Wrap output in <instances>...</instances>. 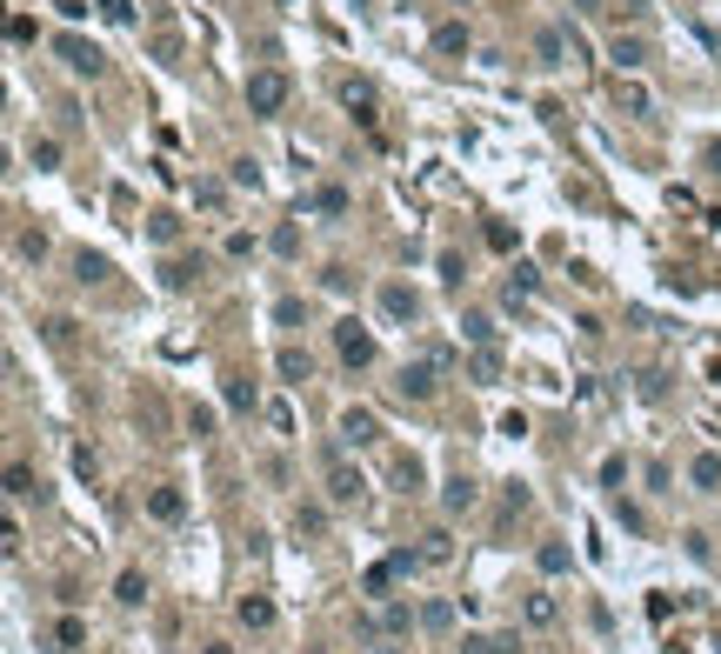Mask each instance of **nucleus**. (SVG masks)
<instances>
[{"label": "nucleus", "mask_w": 721, "mask_h": 654, "mask_svg": "<svg viewBox=\"0 0 721 654\" xmlns=\"http://www.w3.org/2000/svg\"><path fill=\"white\" fill-rule=\"evenodd\" d=\"M54 641H61V648H80V641H88V628H80V621H74V614H67V621L54 628Z\"/></svg>", "instance_id": "393cba45"}, {"label": "nucleus", "mask_w": 721, "mask_h": 654, "mask_svg": "<svg viewBox=\"0 0 721 654\" xmlns=\"http://www.w3.org/2000/svg\"><path fill=\"white\" fill-rule=\"evenodd\" d=\"M147 514H154V521H181V494L174 488H154L147 494Z\"/></svg>", "instance_id": "ddd939ff"}, {"label": "nucleus", "mask_w": 721, "mask_h": 654, "mask_svg": "<svg viewBox=\"0 0 721 654\" xmlns=\"http://www.w3.org/2000/svg\"><path fill=\"white\" fill-rule=\"evenodd\" d=\"M435 47H441V54H461V47H468V27H441Z\"/></svg>", "instance_id": "b1692460"}, {"label": "nucleus", "mask_w": 721, "mask_h": 654, "mask_svg": "<svg viewBox=\"0 0 721 654\" xmlns=\"http://www.w3.org/2000/svg\"><path fill=\"white\" fill-rule=\"evenodd\" d=\"M354 494H360V474L334 454V461H328V501H354Z\"/></svg>", "instance_id": "39448f33"}, {"label": "nucleus", "mask_w": 721, "mask_h": 654, "mask_svg": "<svg viewBox=\"0 0 721 654\" xmlns=\"http://www.w3.org/2000/svg\"><path fill=\"white\" fill-rule=\"evenodd\" d=\"M441 501H448V514H468V508L481 501V494H474V481H468V474H454V481H448V494H441Z\"/></svg>", "instance_id": "f8f14e48"}, {"label": "nucleus", "mask_w": 721, "mask_h": 654, "mask_svg": "<svg viewBox=\"0 0 721 654\" xmlns=\"http://www.w3.org/2000/svg\"><path fill=\"white\" fill-rule=\"evenodd\" d=\"M314 214H348V194H341V187H321V194H314Z\"/></svg>", "instance_id": "aec40b11"}, {"label": "nucleus", "mask_w": 721, "mask_h": 654, "mask_svg": "<svg viewBox=\"0 0 721 654\" xmlns=\"http://www.w3.org/2000/svg\"><path fill=\"white\" fill-rule=\"evenodd\" d=\"M334 348H341V360H354V368H360V360H374V334L360 321H341L334 327Z\"/></svg>", "instance_id": "7ed1b4c3"}, {"label": "nucleus", "mask_w": 721, "mask_h": 654, "mask_svg": "<svg viewBox=\"0 0 721 654\" xmlns=\"http://www.w3.org/2000/svg\"><path fill=\"white\" fill-rule=\"evenodd\" d=\"M535 47H541V67H561V33H555V27H548Z\"/></svg>", "instance_id": "a878e982"}, {"label": "nucleus", "mask_w": 721, "mask_h": 654, "mask_svg": "<svg viewBox=\"0 0 721 654\" xmlns=\"http://www.w3.org/2000/svg\"><path fill=\"white\" fill-rule=\"evenodd\" d=\"M415 628V614H407V601H388L381 608V634H407Z\"/></svg>", "instance_id": "dca6fc26"}, {"label": "nucleus", "mask_w": 721, "mask_h": 654, "mask_svg": "<svg viewBox=\"0 0 721 654\" xmlns=\"http://www.w3.org/2000/svg\"><path fill=\"white\" fill-rule=\"evenodd\" d=\"M401 394H415V401H427V394H435V360H415V368L401 374Z\"/></svg>", "instance_id": "6e6552de"}, {"label": "nucleus", "mask_w": 721, "mask_h": 654, "mask_svg": "<svg viewBox=\"0 0 721 654\" xmlns=\"http://www.w3.org/2000/svg\"><path fill=\"white\" fill-rule=\"evenodd\" d=\"M461 654H501V641H488V634H468V641H461Z\"/></svg>", "instance_id": "c756f323"}, {"label": "nucleus", "mask_w": 721, "mask_h": 654, "mask_svg": "<svg viewBox=\"0 0 721 654\" xmlns=\"http://www.w3.org/2000/svg\"><path fill=\"white\" fill-rule=\"evenodd\" d=\"M341 434H348L354 447H368L374 441V415H368V407H348V415H341Z\"/></svg>", "instance_id": "9d476101"}, {"label": "nucleus", "mask_w": 721, "mask_h": 654, "mask_svg": "<svg viewBox=\"0 0 721 654\" xmlns=\"http://www.w3.org/2000/svg\"><path fill=\"white\" fill-rule=\"evenodd\" d=\"M100 14H108V21H134V7H127V0H100Z\"/></svg>", "instance_id": "7c9ffc66"}, {"label": "nucleus", "mask_w": 721, "mask_h": 654, "mask_svg": "<svg viewBox=\"0 0 721 654\" xmlns=\"http://www.w3.org/2000/svg\"><path fill=\"white\" fill-rule=\"evenodd\" d=\"M575 7H581V14H595V7H601V0H575Z\"/></svg>", "instance_id": "2f4dec72"}, {"label": "nucleus", "mask_w": 721, "mask_h": 654, "mask_svg": "<svg viewBox=\"0 0 721 654\" xmlns=\"http://www.w3.org/2000/svg\"><path fill=\"white\" fill-rule=\"evenodd\" d=\"M61 61L74 67V74H100V54H94L88 41H61Z\"/></svg>", "instance_id": "1a4fd4ad"}, {"label": "nucleus", "mask_w": 721, "mask_h": 654, "mask_svg": "<svg viewBox=\"0 0 721 654\" xmlns=\"http://www.w3.org/2000/svg\"><path fill=\"white\" fill-rule=\"evenodd\" d=\"M528 621H535V628L555 621V594H528Z\"/></svg>", "instance_id": "6ab92c4d"}, {"label": "nucleus", "mask_w": 721, "mask_h": 654, "mask_svg": "<svg viewBox=\"0 0 721 654\" xmlns=\"http://www.w3.org/2000/svg\"><path fill=\"white\" fill-rule=\"evenodd\" d=\"M561 567H568V547L548 541V547H541V575H561Z\"/></svg>", "instance_id": "bb28decb"}, {"label": "nucleus", "mask_w": 721, "mask_h": 654, "mask_svg": "<svg viewBox=\"0 0 721 654\" xmlns=\"http://www.w3.org/2000/svg\"><path fill=\"white\" fill-rule=\"evenodd\" d=\"M614 100H622L628 114H648V88H641V80H614Z\"/></svg>", "instance_id": "4468645a"}, {"label": "nucleus", "mask_w": 721, "mask_h": 654, "mask_svg": "<svg viewBox=\"0 0 721 654\" xmlns=\"http://www.w3.org/2000/svg\"><path fill=\"white\" fill-rule=\"evenodd\" d=\"M608 61H614V67H641V61H648V33H614V41H608Z\"/></svg>", "instance_id": "20e7f679"}, {"label": "nucleus", "mask_w": 721, "mask_h": 654, "mask_svg": "<svg viewBox=\"0 0 721 654\" xmlns=\"http://www.w3.org/2000/svg\"><path fill=\"white\" fill-rule=\"evenodd\" d=\"M74 267H80V281H100V274H108V261H100V254H80Z\"/></svg>", "instance_id": "c85d7f7f"}, {"label": "nucleus", "mask_w": 721, "mask_h": 654, "mask_svg": "<svg viewBox=\"0 0 721 654\" xmlns=\"http://www.w3.org/2000/svg\"><path fill=\"white\" fill-rule=\"evenodd\" d=\"M381 307L388 314H415V294H407V287H381Z\"/></svg>", "instance_id": "412c9836"}, {"label": "nucleus", "mask_w": 721, "mask_h": 654, "mask_svg": "<svg viewBox=\"0 0 721 654\" xmlns=\"http://www.w3.org/2000/svg\"><path fill=\"white\" fill-rule=\"evenodd\" d=\"M114 601H120V608H141V601H147V575H141V567H127V575L114 581Z\"/></svg>", "instance_id": "423d86ee"}, {"label": "nucleus", "mask_w": 721, "mask_h": 654, "mask_svg": "<svg viewBox=\"0 0 721 654\" xmlns=\"http://www.w3.org/2000/svg\"><path fill=\"white\" fill-rule=\"evenodd\" d=\"M281 374H287V381H295V388H301V381H307V374H314V360H307L301 348H281Z\"/></svg>", "instance_id": "2eb2a0df"}, {"label": "nucleus", "mask_w": 721, "mask_h": 654, "mask_svg": "<svg viewBox=\"0 0 721 654\" xmlns=\"http://www.w3.org/2000/svg\"><path fill=\"white\" fill-rule=\"evenodd\" d=\"M448 621H454L448 601H427V608H421V628H427V634H448Z\"/></svg>", "instance_id": "f3484780"}, {"label": "nucleus", "mask_w": 721, "mask_h": 654, "mask_svg": "<svg viewBox=\"0 0 721 654\" xmlns=\"http://www.w3.org/2000/svg\"><path fill=\"white\" fill-rule=\"evenodd\" d=\"M321 528H328V508H314V501L295 508V535H321Z\"/></svg>", "instance_id": "a211bd4d"}, {"label": "nucleus", "mask_w": 721, "mask_h": 654, "mask_svg": "<svg viewBox=\"0 0 721 654\" xmlns=\"http://www.w3.org/2000/svg\"><path fill=\"white\" fill-rule=\"evenodd\" d=\"M415 561H421V555H407V547H401V555H388V561H374L368 575H360V594H374V601H381V594H388V588H394V581H401Z\"/></svg>", "instance_id": "f03ea898"}, {"label": "nucleus", "mask_w": 721, "mask_h": 654, "mask_svg": "<svg viewBox=\"0 0 721 654\" xmlns=\"http://www.w3.org/2000/svg\"><path fill=\"white\" fill-rule=\"evenodd\" d=\"M248 107L254 114H281L287 107V74H274V67H261V74H248Z\"/></svg>", "instance_id": "f257e3e1"}, {"label": "nucleus", "mask_w": 721, "mask_h": 654, "mask_svg": "<svg viewBox=\"0 0 721 654\" xmlns=\"http://www.w3.org/2000/svg\"><path fill=\"white\" fill-rule=\"evenodd\" d=\"M7 494H14V501H27V494H33V474L21 468V461H14V468H7Z\"/></svg>", "instance_id": "5701e85b"}, {"label": "nucleus", "mask_w": 721, "mask_h": 654, "mask_svg": "<svg viewBox=\"0 0 721 654\" xmlns=\"http://www.w3.org/2000/svg\"><path fill=\"white\" fill-rule=\"evenodd\" d=\"M228 407H254V388H248V381H240V374H234V381H228Z\"/></svg>", "instance_id": "cd10ccee"}, {"label": "nucleus", "mask_w": 721, "mask_h": 654, "mask_svg": "<svg viewBox=\"0 0 721 654\" xmlns=\"http://www.w3.org/2000/svg\"><path fill=\"white\" fill-rule=\"evenodd\" d=\"M688 481H695V494H715V488H721V454H695Z\"/></svg>", "instance_id": "0eeeda50"}, {"label": "nucleus", "mask_w": 721, "mask_h": 654, "mask_svg": "<svg viewBox=\"0 0 721 654\" xmlns=\"http://www.w3.org/2000/svg\"><path fill=\"white\" fill-rule=\"evenodd\" d=\"M240 628H274V601L267 594H248V601H240Z\"/></svg>", "instance_id": "9b49d317"}, {"label": "nucleus", "mask_w": 721, "mask_h": 654, "mask_svg": "<svg viewBox=\"0 0 721 654\" xmlns=\"http://www.w3.org/2000/svg\"><path fill=\"white\" fill-rule=\"evenodd\" d=\"M421 561H448V528H435V535H421Z\"/></svg>", "instance_id": "4be33fe9"}, {"label": "nucleus", "mask_w": 721, "mask_h": 654, "mask_svg": "<svg viewBox=\"0 0 721 654\" xmlns=\"http://www.w3.org/2000/svg\"><path fill=\"white\" fill-rule=\"evenodd\" d=\"M201 654H228V648H201Z\"/></svg>", "instance_id": "473e14b6"}]
</instances>
